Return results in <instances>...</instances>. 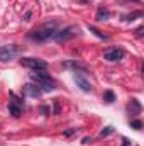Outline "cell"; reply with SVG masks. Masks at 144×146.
Instances as JSON below:
<instances>
[{
	"label": "cell",
	"instance_id": "6da1fadb",
	"mask_svg": "<svg viewBox=\"0 0 144 146\" xmlns=\"http://www.w3.org/2000/svg\"><path fill=\"white\" fill-rule=\"evenodd\" d=\"M54 33H56V22H51V24H44L37 29L29 31L27 37L31 41H36V42H44V41H48L54 36Z\"/></svg>",
	"mask_w": 144,
	"mask_h": 146
},
{
	"label": "cell",
	"instance_id": "7a4b0ae2",
	"mask_svg": "<svg viewBox=\"0 0 144 146\" xmlns=\"http://www.w3.org/2000/svg\"><path fill=\"white\" fill-rule=\"evenodd\" d=\"M78 33H80V29H78L76 26H68V27H63V29L56 31L54 36H53V39L58 41V42H65V41H68V39H73Z\"/></svg>",
	"mask_w": 144,
	"mask_h": 146
},
{
	"label": "cell",
	"instance_id": "3957f363",
	"mask_svg": "<svg viewBox=\"0 0 144 146\" xmlns=\"http://www.w3.org/2000/svg\"><path fill=\"white\" fill-rule=\"evenodd\" d=\"M19 53H20V48H19L17 44H7V46H2V48H0V61H2V63H7V61L14 60Z\"/></svg>",
	"mask_w": 144,
	"mask_h": 146
},
{
	"label": "cell",
	"instance_id": "277c9868",
	"mask_svg": "<svg viewBox=\"0 0 144 146\" xmlns=\"http://www.w3.org/2000/svg\"><path fill=\"white\" fill-rule=\"evenodd\" d=\"M20 65L29 70H34V72H41V70L48 68V63L41 58H20Z\"/></svg>",
	"mask_w": 144,
	"mask_h": 146
},
{
	"label": "cell",
	"instance_id": "5b68a950",
	"mask_svg": "<svg viewBox=\"0 0 144 146\" xmlns=\"http://www.w3.org/2000/svg\"><path fill=\"white\" fill-rule=\"evenodd\" d=\"M124 56H126V51L122 48H108L104 51V58L107 61H120L124 60Z\"/></svg>",
	"mask_w": 144,
	"mask_h": 146
},
{
	"label": "cell",
	"instance_id": "8992f818",
	"mask_svg": "<svg viewBox=\"0 0 144 146\" xmlns=\"http://www.w3.org/2000/svg\"><path fill=\"white\" fill-rule=\"evenodd\" d=\"M73 78H75L76 87H80L83 92H92V88H93V87H92V83L85 78V75H83V73H75V76H73Z\"/></svg>",
	"mask_w": 144,
	"mask_h": 146
},
{
	"label": "cell",
	"instance_id": "52a82bcc",
	"mask_svg": "<svg viewBox=\"0 0 144 146\" xmlns=\"http://www.w3.org/2000/svg\"><path fill=\"white\" fill-rule=\"evenodd\" d=\"M22 92H24L27 97H34V99H37V97L42 95V90H41L37 85H34V83H26V85L22 87Z\"/></svg>",
	"mask_w": 144,
	"mask_h": 146
},
{
	"label": "cell",
	"instance_id": "ba28073f",
	"mask_svg": "<svg viewBox=\"0 0 144 146\" xmlns=\"http://www.w3.org/2000/svg\"><path fill=\"white\" fill-rule=\"evenodd\" d=\"M127 109H129V112H131L132 115H139V114H141V110H143V107H141V104H139V100H137V99H131V102H129Z\"/></svg>",
	"mask_w": 144,
	"mask_h": 146
},
{
	"label": "cell",
	"instance_id": "9c48e42d",
	"mask_svg": "<svg viewBox=\"0 0 144 146\" xmlns=\"http://www.w3.org/2000/svg\"><path fill=\"white\" fill-rule=\"evenodd\" d=\"M31 78L36 82V85H37V83H41V82H44V80H49L51 76H49V73H46V70H41V72L31 73Z\"/></svg>",
	"mask_w": 144,
	"mask_h": 146
},
{
	"label": "cell",
	"instance_id": "30bf717a",
	"mask_svg": "<svg viewBox=\"0 0 144 146\" xmlns=\"http://www.w3.org/2000/svg\"><path fill=\"white\" fill-rule=\"evenodd\" d=\"M108 17H110V10L105 9V7H100L98 10H97V15H95V19L98 21V22H102V21H107Z\"/></svg>",
	"mask_w": 144,
	"mask_h": 146
},
{
	"label": "cell",
	"instance_id": "8fae6325",
	"mask_svg": "<svg viewBox=\"0 0 144 146\" xmlns=\"http://www.w3.org/2000/svg\"><path fill=\"white\" fill-rule=\"evenodd\" d=\"M65 66H66V68H73L75 72H76V70H78V72H87V66L81 65V63H76V61H68V63H65Z\"/></svg>",
	"mask_w": 144,
	"mask_h": 146
},
{
	"label": "cell",
	"instance_id": "7c38bea8",
	"mask_svg": "<svg viewBox=\"0 0 144 146\" xmlns=\"http://www.w3.org/2000/svg\"><path fill=\"white\" fill-rule=\"evenodd\" d=\"M9 112L14 115V117H20V114H22V109H20V106H17V104H9Z\"/></svg>",
	"mask_w": 144,
	"mask_h": 146
},
{
	"label": "cell",
	"instance_id": "4fadbf2b",
	"mask_svg": "<svg viewBox=\"0 0 144 146\" xmlns=\"http://www.w3.org/2000/svg\"><path fill=\"white\" fill-rule=\"evenodd\" d=\"M88 31H90V33H93L95 36L100 37V39H108V34H104V33H102L100 29H97L95 26H88Z\"/></svg>",
	"mask_w": 144,
	"mask_h": 146
},
{
	"label": "cell",
	"instance_id": "5bb4252c",
	"mask_svg": "<svg viewBox=\"0 0 144 146\" xmlns=\"http://www.w3.org/2000/svg\"><path fill=\"white\" fill-rule=\"evenodd\" d=\"M104 100H105L107 104H112V102L115 100V94H114L112 90H105V92H104Z\"/></svg>",
	"mask_w": 144,
	"mask_h": 146
},
{
	"label": "cell",
	"instance_id": "9a60e30c",
	"mask_svg": "<svg viewBox=\"0 0 144 146\" xmlns=\"http://www.w3.org/2000/svg\"><path fill=\"white\" fill-rule=\"evenodd\" d=\"M143 10H137V12H132V14H129V15H126V19L124 21H134L136 17H143Z\"/></svg>",
	"mask_w": 144,
	"mask_h": 146
},
{
	"label": "cell",
	"instance_id": "2e32d148",
	"mask_svg": "<svg viewBox=\"0 0 144 146\" xmlns=\"http://www.w3.org/2000/svg\"><path fill=\"white\" fill-rule=\"evenodd\" d=\"M112 133H114V127H112V126H107L105 129H102V131H100V138H105V136L112 134Z\"/></svg>",
	"mask_w": 144,
	"mask_h": 146
},
{
	"label": "cell",
	"instance_id": "e0dca14e",
	"mask_svg": "<svg viewBox=\"0 0 144 146\" xmlns=\"http://www.w3.org/2000/svg\"><path fill=\"white\" fill-rule=\"evenodd\" d=\"M131 127H134L136 131H139V129L143 127V122H141L139 119H136V121H131Z\"/></svg>",
	"mask_w": 144,
	"mask_h": 146
},
{
	"label": "cell",
	"instance_id": "ac0fdd59",
	"mask_svg": "<svg viewBox=\"0 0 144 146\" xmlns=\"http://www.w3.org/2000/svg\"><path fill=\"white\" fill-rule=\"evenodd\" d=\"M41 112H42L44 115H49V114H51V109H49L48 106H41Z\"/></svg>",
	"mask_w": 144,
	"mask_h": 146
},
{
	"label": "cell",
	"instance_id": "d6986e66",
	"mask_svg": "<svg viewBox=\"0 0 144 146\" xmlns=\"http://www.w3.org/2000/svg\"><path fill=\"white\" fill-rule=\"evenodd\" d=\"M53 104H54V110H53V112H54V114H59V102H58V99H54Z\"/></svg>",
	"mask_w": 144,
	"mask_h": 146
},
{
	"label": "cell",
	"instance_id": "ffe728a7",
	"mask_svg": "<svg viewBox=\"0 0 144 146\" xmlns=\"http://www.w3.org/2000/svg\"><path fill=\"white\" fill-rule=\"evenodd\" d=\"M31 15H32V12H31V10H27V12L24 14V21H31Z\"/></svg>",
	"mask_w": 144,
	"mask_h": 146
},
{
	"label": "cell",
	"instance_id": "44dd1931",
	"mask_svg": "<svg viewBox=\"0 0 144 146\" xmlns=\"http://www.w3.org/2000/svg\"><path fill=\"white\" fill-rule=\"evenodd\" d=\"M143 31H144V27H143V26H139V27H137V31H136V34L141 37V36H143Z\"/></svg>",
	"mask_w": 144,
	"mask_h": 146
},
{
	"label": "cell",
	"instance_id": "7402d4cb",
	"mask_svg": "<svg viewBox=\"0 0 144 146\" xmlns=\"http://www.w3.org/2000/svg\"><path fill=\"white\" fill-rule=\"evenodd\" d=\"M75 131H76L75 127H73V129H66V131H65V136H71L73 133H75Z\"/></svg>",
	"mask_w": 144,
	"mask_h": 146
},
{
	"label": "cell",
	"instance_id": "603a6c76",
	"mask_svg": "<svg viewBox=\"0 0 144 146\" xmlns=\"http://www.w3.org/2000/svg\"><path fill=\"white\" fill-rule=\"evenodd\" d=\"M129 145H131V141H129L127 138H124V139H122V146H129Z\"/></svg>",
	"mask_w": 144,
	"mask_h": 146
},
{
	"label": "cell",
	"instance_id": "cb8c5ba5",
	"mask_svg": "<svg viewBox=\"0 0 144 146\" xmlns=\"http://www.w3.org/2000/svg\"><path fill=\"white\" fill-rule=\"evenodd\" d=\"M83 143H85V145H88V143H92V138H83Z\"/></svg>",
	"mask_w": 144,
	"mask_h": 146
},
{
	"label": "cell",
	"instance_id": "d4e9b609",
	"mask_svg": "<svg viewBox=\"0 0 144 146\" xmlns=\"http://www.w3.org/2000/svg\"><path fill=\"white\" fill-rule=\"evenodd\" d=\"M81 2H87V0H81Z\"/></svg>",
	"mask_w": 144,
	"mask_h": 146
}]
</instances>
